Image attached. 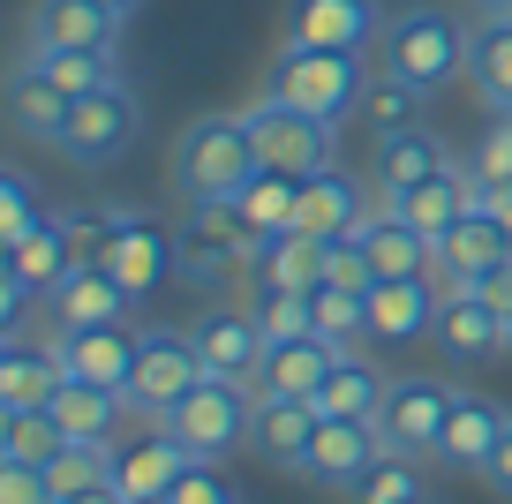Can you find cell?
Instances as JSON below:
<instances>
[{"mask_svg": "<svg viewBox=\"0 0 512 504\" xmlns=\"http://www.w3.org/2000/svg\"><path fill=\"white\" fill-rule=\"evenodd\" d=\"M467 46H475V16L437 8V0H415V8H400V16H384L377 68L400 76V83H415L422 98H437L445 83L467 76Z\"/></svg>", "mask_w": 512, "mask_h": 504, "instance_id": "obj_1", "label": "cell"}, {"mask_svg": "<svg viewBox=\"0 0 512 504\" xmlns=\"http://www.w3.org/2000/svg\"><path fill=\"white\" fill-rule=\"evenodd\" d=\"M256 136L241 113H196L189 128L174 136V158H166V181H174L181 204H226L241 196V181L256 174Z\"/></svg>", "mask_w": 512, "mask_h": 504, "instance_id": "obj_2", "label": "cell"}, {"mask_svg": "<svg viewBox=\"0 0 512 504\" xmlns=\"http://www.w3.org/2000/svg\"><path fill=\"white\" fill-rule=\"evenodd\" d=\"M256 91L279 98V106H302L317 113V121H347V113H362V53H332V46H294V38H279V53L264 61V76H256Z\"/></svg>", "mask_w": 512, "mask_h": 504, "instance_id": "obj_3", "label": "cell"}, {"mask_svg": "<svg viewBox=\"0 0 512 504\" xmlns=\"http://www.w3.org/2000/svg\"><path fill=\"white\" fill-rule=\"evenodd\" d=\"M174 234H181V256H174L181 286H196V294H219V286L249 279L256 234H249V219H241L234 204H189Z\"/></svg>", "mask_w": 512, "mask_h": 504, "instance_id": "obj_4", "label": "cell"}, {"mask_svg": "<svg viewBox=\"0 0 512 504\" xmlns=\"http://www.w3.org/2000/svg\"><path fill=\"white\" fill-rule=\"evenodd\" d=\"M136 136H144V106H136V91L121 83H106V91L76 98L68 106V128L53 151L68 158V166H83V174H106V166H121L128 151H136Z\"/></svg>", "mask_w": 512, "mask_h": 504, "instance_id": "obj_5", "label": "cell"}, {"mask_svg": "<svg viewBox=\"0 0 512 504\" xmlns=\"http://www.w3.org/2000/svg\"><path fill=\"white\" fill-rule=\"evenodd\" d=\"M249 414H256V384L204 377V384H189V399H181L166 422H151V429H166L189 459H226V452L249 444Z\"/></svg>", "mask_w": 512, "mask_h": 504, "instance_id": "obj_6", "label": "cell"}, {"mask_svg": "<svg viewBox=\"0 0 512 504\" xmlns=\"http://www.w3.org/2000/svg\"><path fill=\"white\" fill-rule=\"evenodd\" d=\"M189 384H204L196 331L144 324V354H136V377H128V414H136V422H166V414L189 399Z\"/></svg>", "mask_w": 512, "mask_h": 504, "instance_id": "obj_7", "label": "cell"}, {"mask_svg": "<svg viewBox=\"0 0 512 504\" xmlns=\"http://www.w3.org/2000/svg\"><path fill=\"white\" fill-rule=\"evenodd\" d=\"M106 219H113V234H106V256H98V264L128 286V301L159 294V286L174 279L181 234L166 219H151V211H136V204H106Z\"/></svg>", "mask_w": 512, "mask_h": 504, "instance_id": "obj_8", "label": "cell"}, {"mask_svg": "<svg viewBox=\"0 0 512 504\" xmlns=\"http://www.w3.org/2000/svg\"><path fill=\"white\" fill-rule=\"evenodd\" d=\"M241 121H249V136H256V158H264V166H279V174L302 181V174H324V166H332V136H339V128L317 121V113L279 106V98L256 91L249 106H241Z\"/></svg>", "mask_w": 512, "mask_h": 504, "instance_id": "obj_9", "label": "cell"}, {"mask_svg": "<svg viewBox=\"0 0 512 504\" xmlns=\"http://www.w3.org/2000/svg\"><path fill=\"white\" fill-rule=\"evenodd\" d=\"M452 399H460V384H452V377H422V369L392 377V384H384V407H377L384 444H392V452L430 459L437 437H445V422H452Z\"/></svg>", "mask_w": 512, "mask_h": 504, "instance_id": "obj_10", "label": "cell"}, {"mask_svg": "<svg viewBox=\"0 0 512 504\" xmlns=\"http://www.w3.org/2000/svg\"><path fill=\"white\" fill-rule=\"evenodd\" d=\"M430 339H437V354H445L452 369H482V362H497V354H512V324L475 294V286H445Z\"/></svg>", "mask_w": 512, "mask_h": 504, "instance_id": "obj_11", "label": "cell"}, {"mask_svg": "<svg viewBox=\"0 0 512 504\" xmlns=\"http://www.w3.org/2000/svg\"><path fill=\"white\" fill-rule=\"evenodd\" d=\"M53 354H61L68 377L106 384V392L128 399L136 354H144V324H76V331H53Z\"/></svg>", "mask_w": 512, "mask_h": 504, "instance_id": "obj_12", "label": "cell"}, {"mask_svg": "<svg viewBox=\"0 0 512 504\" xmlns=\"http://www.w3.org/2000/svg\"><path fill=\"white\" fill-rule=\"evenodd\" d=\"M505 429H512V407H497L490 392L460 384V399H452V422H445V437H437L430 467H445V474H475V482H482V467L497 459Z\"/></svg>", "mask_w": 512, "mask_h": 504, "instance_id": "obj_13", "label": "cell"}, {"mask_svg": "<svg viewBox=\"0 0 512 504\" xmlns=\"http://www.w3.org/2000/svg\"><path fill=\"white\" fill-rule=\"evenodd\" d=\"M317 399H294V392H256L249 414V452L279 474H309V444H317Z\"/></svg>", "mask_w": 512, "mask_h": 504, "instance_id": "obj_14", "label": "cell"}, {"mask_svg": "<svg viewBox=\"0 0 512 504\" xmlns=\"http://www.w3.org/2000/svg\"><path fill=\"white\" fill-rule=\"evenodd\" d=\"M347 241H362V256L377 264V279H437V241L392 204H369Z\"/></svg>", "mask_w": 512, "mask_h": 504, "instance_id": "obj_15", "label": "cell"}, {"mask_svg": "<svg viewBox=\"0 0 512 504\" xmlns=\"http://www.w3.org/2000/svg\"><path fill=\"white\" fill-rule=\"evenodd\" d=\"M287 38L294 46H332V53H369L384 38L377 0H287Z\"/></svg>", "mask_w": 512, "mask_h": 504, "instance_id": "obj_16", "label": "cell"}, {"mask_svg": "<svg viewBox=\"0 0 512 504\" xmlns=\"http://www.w3.org/2000/svg\"><path fill=\"white\" fill-rule=\"evenodd\" d=\"M452 166V143L430 136V128H407V136H384L377 158H369V204H392L400 211L407 196L422 189L430 174H445Z\"/></svg>", "mask_w": 512, "mask_h": 504, "instance_id": "obj_17", "label": "cell"}, {"mask_svg": "<svg viewBox=\"0 0 512 504\" xmlns=\"http://www.w3.org/2000/svg\"><path fill=\"white\" fill-rule=\"evenodd\" d=\"M384 459V429L377 422H347V414H324L317 422V444H309V482L317 489H339L347 497L369 467Z\"/></svg>", "mask_w": 512, "mask_h": 504, "instance_id": "obj_18", "label": "cell"}, {"mask_svg": "<svg viewBox=\"0 0 512 504\" xmlns=\"http://www.w3.org/2000/svg\"><path fill=\"white\" fill-rule=\"evenodd\" d=\"M196 331V354H204V377H226V384H256V369H264V324L249 316V301L241 309H211Z\"/></svg>", "mask_w": 512, "mask_h": 504, "instance_id": "obj_19", "label": "cell"}, {"mask_svg": "<svg viewBox=\"0 0 512 504\" xmlns=\"http://www.w3.org/2000/svg\"><path fill=\"white\" fill-rule=\"evenodd\" d=\"M121 23L98 0H38L23 23V53H68V46H121Z\"/></svg>", "mask_w": 512, "mask_h": 504, "instance_id": "obj_20", "label": "cell"}, {"mask_svg": "<svg viewBox=\"0 0 512 504\" xmlns=\"http://www.w3.org/2000/svg\"><path fill=\"white\" fill-rule=\"evenodd\" d=\"M68 384L61 354H53V339L38 347L31 331H8L0 339V414H23V407H53V392Z\"/></svg>", "mask_w": 512, "mask_h": 504, "instance_id": "obj_21", "label": "cell"}, {"mask_svg": "<svg viewBox=\"0 0 512 504\" xmlns=\"http://www.w3.org/2000/svg\"><path fill=\"white\" fill-rule=\"evenodd\" d=\"M497 264H512V234H505V219H490V211H467V219L437 241V279L445 286H482Z\"/></svg>", "mask_w": 512, "mask_h": 504, "instance_id": "obj_22", "label": "cell"}, {"mask_svg": "<svg viewBox=\"0 0 512 504\" xmlns=\"http://www.w3.org/2000/svg\"><path fill=\"white\" fill-rule=\"evenodd\" d=\"M128 286L113 279L106 264H76L61 286L46 294V316H53V331H76V324H128Z\"/></svg>", "mask_w": 512, "mask_h": 504, "instance_id": "obj_23", "label": "cell"}, {"mask_svg": "<svg viewBox=\"0 0 512 504\" xmlns=\"http://www.w3.org/2000/svg\"><path fill=\"white\" fill-rule=\"evenodd\" d=\"M437 286L430 279H377L369 286V339L377 347H407L422 331H437Z\"/></svg>", "mask_w": 512, "mask_h": 504, "instance_id": "obj_24", "label": "cell"}, {"mask_svg": "<svg viewBox=\"0 0 512 504\" xmlns=\"http://www.w3.org/2000/svg\"><path fill=\"white\" fill-rule=\"evenodd\" d=\"M196 459L181 452L166 429H151V437H136V444H113V489H121L128 504H151V497H166V489L189 474Z\"/></svg>", "mask_w": 512, "mask_h": 504, "instance_id": "obj_25", "label": "cell"}, {"mask_svg": "<svg viewBox=\"0 0 512 504\" xmlns=\"http://www.w3.org/2000/svg\"><path fill=\"white\" fill-rule=\"evenodd\" d=\"M339 354L324 331H302V339H272L264 347V369H256V392H294V399H317V384L339 369Z\"/></svg>", "mask_w": 512, "mask_h": 504, "instance_id": "obj_26", "label": "cell"}, {"mask_svg": "<svg viewBox=\"0 0 512 504\" xmlns=\"http://www.w3.org/2000/svg\"><path fill=\"white\" fill-rule=\"evenodd\" d=\"M362 181L354 174H339V166H324V174H302V196H294V226L302 234H317V241H339V234H354L362 226Z\"/></svg>", "mask_w": 512, "mask_h": 504, "instance_id": "obj_27", "label": "cell"}, {"mask_svg": "<svg viewBox=\"0 0 512 504\" xmlns=\"http://www.w3.org/2000/svg\"><path fill=\"white\" fill-rule=\"evenodd\" d=\"M68 106H76V98H68L61 83H53L46 68L31 61V53H23V61H16V76H8V121H16L31 143H61Z\"/></svg>", "mask_w": 512, "mask_h": 504, "instance_id": "obj_28", "label": "cell"}, {"mask_svg": "<svg viewBox=\"0 0 512 504\" xmlns=\"http://www.w3.org/2000/svg\"><path fill=\"white\" fill-rule=\"evenodd\" d=\"M467 83H475V98L490 113H512V16H475Z\"/></svg>", "mask_w": 512, "mask_h": 504, "instance_id": "obj_29", "label": "cell"}, {"mask_svg": "<svg viewBox=\"0 0 512 504\" xmlns=\"http://www.w3.org/2000/svg\"><path fill=\"white\" fill-rule=\"evenodd\" d=\"M400 211H407V219H415L430 241H445L452 226H460L467 211H475V166H460V158H452L445 174H430V181H422V189L407 196Z\"/></svg>", "mask_w": 512, "mask_h": 504, "instance_id": "obj_30", "label": "cell"}, {"mask_svg": "<svg viewBox=\"0 0 512 504\" xmlns=\"http://www.w3.org/2000/svg\"><path fill=\"white\" fill-rule=\"evenodd\" d=\"M0 271H8V279H23V286H31V294H38V301H46L53 286H61L68 271H76V256H68V211H53V219L38 226L31 241H16V249H8V264H0Z\"/></svg>", "mask_w": 512, "mask_h": 504, "instance_id": "obj_31", "label": "cell"}, {"mask_svg": "<svg viewBox=\"0 0 512 504\" xmlns=\"http://www.w3.org/2000/svg\"><path fill=\"white\" fill-rule=\"evenodd\" d=\"M53 414H61V429L76 444H113L121 437V414H128V399L121 392H106V384H83V377H68L61 392H53Z\"/></svg>", "mask_w": 512, "mask_h": 504, "instance_id": "obj_32", "label": "cell"}, {"mask_svg": "<svg viewBox=\"0 0 512 504\" xmlns=\"http://www.w3.org/2000/svg\"><path fill=\"white\" fill-rule=\"evenodd\" d=\"M249 279H272V286H324V241L302 234V226H287V234H264L256 241V264Z\"/></svg>", "mask_w": 512, "mask_h": 504, "instance_id": "obj_33", "label": "cell"}, {"mask_svg": "<svg viewBox=\"0 0 512 504\" xmlns=\"http://www.w3.org/2000/svg\"><path fill=\"white\" fill-rule=\"evenodd\" d=\"M294 196H302V181H294V174H279V166H256V174L241 181V196H226V204L249 219L256 241H264V234H287V226H294Z\"/></svg>", "mask_w": 512, "mask_h": 504, "instance_id": "obj_34", "label": "cell"}, {"mask_svg": "<svg viewBox=\"0 0 512 504\" xmlns=\"http://www.w3.org/2000/svg\"><path fill=\"white\" fill-rule=\"evenodd\" d=\"M384 384L392 377H377V369L362 362V354H339V369L317 384V414H347V422H377V407H384Z\"/></svg>", "mask_w": 512, "mask_h": 504, "instance_id": "obj_35", "label": "cell"}, {"mask_svg": "<svg viewBox=\"0 0 512 504\" xmlns=\"http://www.w3.org/2000/svg\"><path fill=\"white\" fill-rule=\"evenodd\" d=\"M422 467H430V459L384 444V459L347 489V504H430V474H422Z\"/></svg>", "mask_w": 512, "mask_h": 504, "instance_id": "obj_36", "label": "cell"}, {"mask_svg": "<svg viewBox=\"0 0 512 504\" xmlns=\"http://www.w3.org/2000/svg\"><path fill=\"white\" fill-rule=\"evenodd\" d=\"M68 452V429L53 407H23V414H0V459H31V467H53Z\"/></svg>", "mask_w": 512, "mask_h": 504, "instance_id": "obj_37", "label": "cell"}, {"mask_svg": "<svg viewBox=\"0 0 512 504\" xmlns=\"http://www.w3.org/2000/svg\"><path fill=\"white\" fill-rule=\"evenodd\" d=\"M68 98H91L106 83H121V46H68V53H31Z\"/></svg>", "mask_w": 512, "mask_h": 504, "instance_id": "obj_38", "label": "cell"}, {"mask_svg": "<svg viewBox=\"0 0 512 504\" xmlns=\"http://www.w3.org/2000/svg\"><path fill=\"white\" fill-rule=\"evenodd\" d=\"M362 128L369 136H407V128H422V91L415 83H400V76H369V91H362Z\"/></svg>", "mask_w": 512, "mask_h": 504, "instance_id": "obj_39", "label": "cell"}, {"mask_svg": "<svg viewBox=\"0 0 512 504\" xmlns=\"http://www.w3.org/2000/svg\"><path fill=\"white\" fill-rule=\"evenodd\" d=\"M309 324L332 339V347H354V339H369V294H354V286H309Z\"/></svg>", "mask_w": 512, "mask_h": 504, "instance_id": "obj_40", "label": "cell"}, {"mask_svg": "<svg viewBox=\"0 0 512 504\" xmlns=\"http://www.w3.org/2000/svg\"><path fill=\"white\" fill-rule=\"evenodd\" d=\"M249 316L264 324V339H302V331H317L309 324V294L302 286H272V279H249Z\"/></svg>", "mask_w": 512, "mask_h": 504, "instance_id": "obj_41", "label": "cell"}, {"mask_svg": "<svg viewBox=\"0 0 512 504\" xmlns=\"http://www.w3.org/2000/svg\"><path fill=\"white\" fill-rule=\"evenodd\" d=\"M46 219H53V211H46V196H38V181L23 174V166H8V174H0V249L31 241Z\"/></svg>", "mask_w": 512, "mask_h": 504, "instance_id": "obj_42", "label": "cell"}, {"mask_svg": "<svg viewBox=\"0 0 512 504\" xmlns=\"http://www.w3.org/2000/svg\"><path fill=\"white\" fill-rule=\"evenodd\" d=\"M53 497H83V489H98V482H113V444H76L68 437V452L53 459Z\"/></svg>", "mask_w": 512, "mask_h": 504, "instance_id": "obj_43", "label": "cell"}, {"mask_svg": "<svg viewBox=\"0 0 512 504\" xmlns=\"http://www.w3.org/2000/svg\"><path fill=\"white\" fill-rule=\"evenodd\" d=\"M467 166H475V181H490V189H505V181H512V113H497V121L482 128V143H475Z\"/></svg>", "mask_w": 512, "mask_h": 504, "instance_id": "obj_44", "label": "cell"}, {"mask_svg": "<svg viewBox=\"0 0 512 504\" xmlns=\"http://www.w3.org/2000/svg\"><path fill=\"white\" fill-rule=\"evenodd\" d=\"M324 279L332 286H354V294H369V286H377V264H369L362 256V241H324Z\"/></svg>", "mask_w": 512, "mask_h": 504, "instance_id": "obj_45", "label": "cell"}, {"mask_svg": "<svg viewBox=\"0 0 512 504\" xmlns=\"http://www.w3.org/2000/svg\"><path fill=\"white\" fill-rule=\"evenodd\" d=\"M0 504H61L53 497V474L31 459H0Z\"/></svg>", "mask_w": 512, "mask_h": 504, "instance_id": "obj_46", "label": "cell"}, {"mask_svg": "<svg viewBox=\"0 0 512 504\" xmlns=\"http://www.w3.org/2000/svg\"><path fill=\"white\" fill-rule=\"evenodd\" d=\"M166 504H234V482L219 474V459H196V467L166 489Z\"/></svg>", "mask_w": 512, "mask_h": 504, "instance_id": "obj_47", "label": "cell"}, {"mask_svg": "<svg viewBox=\"0 0 512 504\" xmlns=\"http://www.w3.org/2000/svg\"><path fill=\"white\" fill-rule=\"evenodd\" d=\"M475 294H482V301H490V309H497V316H505V324H512V264H497L490 279L475 286Z\"/></svg>", "mask_w": 512, "mask_h": 504, "instance_id": "obj_48", "label": "cell"}, {"mask_svg": "<svg viewBox=\"0 0 512 504\" xmlns=\"http://www.w3.org/2000/svg\"><path fill=\"white\" fill-rule=\"evenodd\" d=\"M482 482H490L497 497L512 504V429H505V444H497V459H490V467H482Z\"/></svg>", "mask_w": 512, "mask_h": 504, "instance_id": "obj_49", "label": "cell"}, {"mask_svg": "<svg viewBox=\"0 0 512 504\" xmlns=\"http://www.w3.org/2000/svg\"><path fill=\"white\" fill-rule=\"evenodd\" d=\"M61 504H128L113 482H98V489H83V497H61Z\"/></svg>", "mask_w": 512, "mask_h": 504, "instance_id": "obj_50", "label": "cell"}, {"mask_svg": "<svg viewBox=\"0 0 512 504\" xmlns=\"http://www.w3.org/2000/svg\"><path fill=\"white\" fill-rule=\"evenodd\" d=\"M467 16H512V0H467Z\"/></svg>", "mask_w": 512, "mask_h": 504, "instance_id": "obj_51", "label": "cell"}, {"mask_svg": "<svg viewBox=\"0 0 512 504\" xmlns=\"http://www.w3.org/2000/svg\"><path fill=\"white\" fill-rule=\"evenodd\" d=\"M98 8H113V16H136V8H144V0H98Z\"/></svg>", "mask_w": 512, "mask_h": 504, "instance_id": "obj_52", "label": "cell"}, {"mask_svg": "<svg viewBox=\"0 0 512 504\" xmlns=\"http://www.w3.org/2000/svg\"><path fill=\"white\" fill-rule=\"evenodd\" d=\"M505 234H512V211H505Z\"/></svg>", "mask_w": 512, "mask_h": 504, "instance_id": "obj_53", "label": "cell"}, {"mask_svg": "<svg viewBox=\"0 0 512 504\" xmlns=\"http://www.w3.org/2000/svg\"><path fill=\"white\" fill-rule=\"evenodd\" d=\"M430 504H437V497H430Z\"/></svg>", "mask_w": 512, "mask_h": 504, "instance_id": "obj_54", "label": "cell"}]
</instances>
